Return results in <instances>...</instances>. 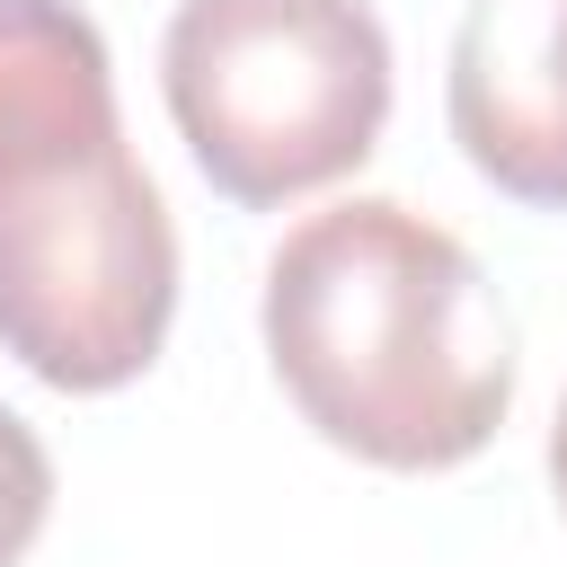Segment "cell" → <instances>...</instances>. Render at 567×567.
Listing matches in <instances>:
<instances>
[{
	"label": "cell",
	"instance_id": "cell-2",
	"mask_svg": "<svg viewBox=\"0 0 567 567\" xmlns=\"http://www.w3.org/2000/svg\"><path fill=\"white\" fill-rule=\"evenodd\" d=\"M266 363L337 452L381 470H452L514 408L478 257L390 195L328 204L275 248Z\"/></svg>",
	"mask_w": 567,
	"mask_h": 567
},
{
	"label": "cell",
	"instance_id": "cell-6",
	"mask_svg": "<svg viewBox=\"0 0 567 567\" xmlns=\"http://www.w3.org/2000/svg\"><path fill=\"white\" fill-rule=\"evenodd\" d=\"M549 478H558V505H567V399H558V425H549Z\"/></svg>",
	"mask_w": 567,
	"mask_h": 567
},
{
	"label": "cell",
	"instance_id": "cell-4",
	"mask_svg": "<svg viewBox=\"0 0 567 567\" xmlns=\"http://www.w3.org/2000/svg\"><path fill=\"white\" fill-rule=\"evenodd\" d=\"M443 106L496 195L567 213V0H470Z\"/></svg>",
	"mask_w": 567,
	"mask_h": 567
},
{
	"label": "cell",
	"instance_id": "cell-5",
	"mask_svg": "<svg viewBox=\"0 0 567 567\" xmlns=\"http://www.w3.org/2000/svg\"><path fill=\"white\" fill-rule=\"evenodd\" d=\"M44 505H53V461H44L35 425L0 408V567L27 558V540L44 532Z\"/></svg>",
	"mask_w": 567,
	"mask_h": 567
},
{
	"label": "cell",
	"instance_id": "cell-1",
	"mask_svg": "<svg viewBox=\"0 0 567 567\" xmlns=\"http://www.w3.org/2000/svg\"><path fill=\"white\" fill-rule=\"evenodd\" d=\"M177 310V230L115 115L89 9L0 0V354L44 390H124Z\"/></svg>",
	"mask_w": 567,
	"mask_h": 567
},
{
	"label": "cell",
	"instance_id": "cell-3",
	"mask_svg": "<svg viewBox=\"0 0 567 567\" xmlns=\"http://www.w3.org/2000/svg\"><path fill=\"white\" fill-rule=\"evenodd\" d=\"M159 89L230 204H292L372 159L390 35L363 0H177Z\"/></svg>",
	"mask_w": 567,
	"mask_h": 567
}]
</instances>
